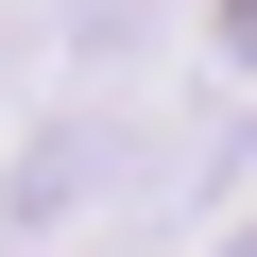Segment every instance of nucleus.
<instances>
[{
  "label": "nucleus",
  "instance_id": "f257e3e1",
  "mask_svg": "<svg viewBox=\"0 0 257 257\" xmlns=\"http://www.w3.org/2000/svg\"><path fill=\"white\" fill-rule=\"evenodd\" d=\"M240 257H257V223H240Z\"/></svg>",
  "mask_w": 257,
  "mask_h": 257
}]
</instances>
